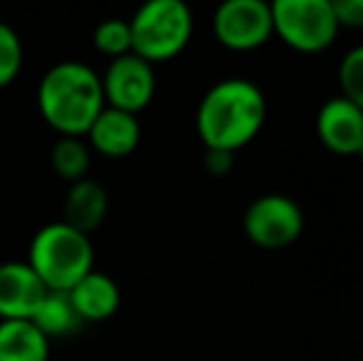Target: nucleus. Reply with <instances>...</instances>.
I'll return each mask as SVG.
<instances>
[{
  "instance_id": "11",
  "label": "nucleus",
  "mask_w": 363,
  "mask_h": 361,
  "mask_svg": "<svg viewBox=\"0 0 363 361\" xmlns=\"http://www.w3.org/2000/svg\"><path fill=\"white\" fill-rule=\"evenodd\" d=\"M89 144L109 159H124L139 146L141 141V124L134 114L104 106L94 124L86 131Z\"/></svg>"
},
{
  "instance_id": "18",
  "label": "nucleus",
  "mask_w": 363,
  "mask_h": 361,
  "mask_svg": "<svg viewBox=\"0 0 363 361\" xmlns=\"http://www.w3.org/2000/svg\"><path fill=\"white\" fill-rule=\"evenodd\" d=\"M23 40L8 23L0 20V89L15 82L23 70Z\"/></svg>"
},
{
  "instance_id": "15",
  "label": "nucleus",
  "mask_w": 363,
  "mask_h": 361,
  "mask_svg": "<svg viewBox=\"0 0 363 361\" xmlns=\"http://www.w3.org/2000/svg\"><path fill=\"white\" fill-rule=\"evenodd\" d=\"M30 322H33L45 337L52 339V337H67V334H72L82 324V319H79V314H77L67 292H48Z\"/></svg>"
},
{
  "instance_id": "4",
  "label": "nucleus",
  "mask_w": 363,
  "mask_h": 361,
  "mask_svg": "<svg viewBox=\"0 0 363 361\" xmlns=\"http://www.w3.org/2000/svg\"><path fill=\"white\" fill-rule=\"evenodd\" d=\"M131 52L148 65L173 60L193 38V13L183 0H148L129 20Z\"/></svg>"
},
{
  "instance_id": "17",
  "label": "nucleus",
  "mask_w": 363,
  "mask_h": 361,
  "mask_svg": "<svg viewBox=\"0 0 363 361\" xmlns=\"http://www.w3.org/2000/svg\"><path fill=\"white\" fill-rule=\"evenodd\" d=\"M91 40H94L96 52L106 55L111 60L124 57V55L131 52V30L126 20H104L101 25H96Z\"/></svg>"
},
{
  "instance_id": "8",
  "label": "nucleus",
  "mask_w": 363,
  "mask_h": 361,
  "mask_svg": "<svg viewBox=\"0 0 363 361\" xmlns=\"http://www.w3.org/2000/svg\"><path fill=\"white\" fill-rule=\"evenodd\" d=\"M101 91H104L106 106L136 116L151 104L153 94H156L153 65L136 57L134 52L111 60L101 77Z\"/></svg>"
},
{
  "instance_id": "19",
  "label": "nucleus",
  "mask_w": 363,
  "mask_h": 361,
  "mask_svg": "<svg viewBox=\"0 0 363 361\" xmlns=\"http://www.w3.org/2000/svg\"><path fill=\"white\" fill-rule=\"evenodd\" d=\"M339 87H341V96L363 111V45L349 50L344 55V60H341Z\"/></svg>"
},
{
  "instance_id": "6",
  "label": "nucleus",
  "mask_w": 363,
  "mask_h": 361,
  "mask_svg": "<svg viewBox=\"0 0 363 361\" xmlns=\"http://www.w3.org/2000/svg\"><path fill=\"white\" fill-rule=\"evenodd\" d=\"M242 231L250 243L264 250H282L296 243L304 231V216L294 198L267 193L255 198L242 216Z\"/></svg>"
},
{
  "instance_id": "5",
  "label": "nucleus",
  "mask_w": 363,
  "mask_h": 361,
  "mask_svg": "<svg viewBox=\"0 0 363 361\" xmlns=\"http://www.w3.org/2000/svg\"><path fill=\"white\" fill-rule=\"evenodd\" d=\"M269 8L274 35L296 52H321L341 30L331 0H274Z\"/></svg>"
},
{
  "instance_id": "12",
  "label": "nucleus",
  "mask_w": 363,
  "mask_h": 361,
  "mask_svg": "<svg viewBox=\"0 0 363 361\" xmlns=\"http://www.w3.org/2000/svg\"><path fill=\"white\" fill-rule=\"evenodd\" d=\"M67 294L82 322H104V319L114 317L121 304L119 284L109 274L96 270L82 277Z\"/></svg>"
},
{
  "instance_id": "3",
  "label": "nucleus",
  "mask_w": 363,
  "mask_h": 361,
  "mask_svg": "<svg viewBox=\"0 0 363 361\" xmlns=\"http://www.w3.org/2000/svg\"><path fill=\"white\" fill-rule=\"evenodd\" d=\"M28 265L48 292H69L94 270V248L84 233L74 231L65 221L48 223L30 243Z\"/></svg>"
},
{
  "instance_id": "1",
  "label": "nucleus",
  "mask_w": 363,
  "mask_h": 361,
  "mask_svg": "<svg viewBox=\"0 0 363 361\" xmlns=\"http://www.w3.org/2000/svg\"><path fill=\"white\" fill-rule=\"evenodd\" d=\"M267 99L255 82L230 77L213 84L201 99L196 114L198 136L206 149L235 154L262 131Z\"/></svg>"
},
{
  "instance_id": "14",
  "label": "nucleus",
  "mask_w": 363,
  "mask_h": 361,
  "mask_svg": "<svg viewBox=\"0 0 363 361\" xmlns=\"http://www.w3.org/2000/svg\"><path fill=\"white\" fill-rule=\"evenodd\" d=\"M50 339L30 319H0V361H48Z\"/></svg>"
},
{
  "instance_id": "13",
  "label": "nucleus",
  "mask_w": 363,
  "mask_h": 361,
  "mask_svg": "<svg viewBox=\"0 0 363 361\" xmlns=\"http://www.w3.org/2000/svg\"><path fill=\"white\" fill-rule=\"evenodd\" d=\"M106 211H109V198L99 183L82 179L72 183L65 201V223L72 226L74 231L89 235L91 231L104 223Z\"/></svg>"
},
{
  "instance_id": "9",
  "label": "nucleus",
  "mask_w": 363,
  "mask_h": 361,
  "mask_svg": "<svg viewBox=\"0 0 363 361\" xmlns=\"http://www.w3.org/2000/svg\"><path fill=\"white\" fill-rule=\"evenodd\" d=\"M316 134L329 151L356 156L363 141V111L344 96H331L316 114Z\"/></svg>"
},
{
  "instance_id": "22",
  "label": "nucleus",
  "mask_w": 363,
  "mask_h": 361,
  "mask_svg": "<svg viewBox=\"0 0 363 361\" xmlns=\"http://www.w3.org/2000/svg\"><path fill=\"white\" fill-rule=\"evenodd\" d=\"M356 156H359V159L363 161V141H361V146H359V151H356Z\"/></svg>"
},
{
  "instance_id": "16",
  "label": "nucleus",
  "mask_w": 363,
  "mask_h": 361,
  "mask_svg": "<svg viewBox=\"0 0 363 361\" xmlns=\"http://www.w3.org/2000/svg\"><path fill=\"white\" fill-rule=\"evenodd\" d=\"M52 169L55 174L62 181L77 183L86 179V171H89V149L82 139L74 136H62L57 144L52 146Z\"/></svg>"
},
{
  "instance_id": "21",
  "label": "nucleus",
  "mask_w": 363,
  "mask_h": 361,
  "mask_svg": "<svg viewBox=\"0 0 363 361\" xmlns=\"http://www.w3.org/2000/svg\"><path fill=\"white\" fill-rule=\"evenodd\" d=\"M206 169L211 171L213 176H225L230 169H233V154H228V151L206 149Z\"/></svg>"
},
{
  "instance_id": "20",
  "label": "nucleus",
  "mask_w": 363,
  "mask_h": 361,
  "mask_svg": "<svg viewBox=\"0 0 363 361\" xmlns=\"http://www.w3.org/2000/svg\"><path fill=\"white\" fill-rule=\"evenodd\" d=\"M339 28L363 30V0H331Z\"/></svg>"
},
{
  "instance_id": "7",
  "label": "nucleus",
  "mask_w": 363,
  "mask_h": 361,
  "mask_svg": "<svg viewBox=\"0 0 363 361\" xmlns=\"http://www.w3.org/2000/svg\"><path fill=\"white\" fill-rule=\"evenodd\" d=\"M213 33L218 43L235 52H250L274 35L272 8L264 0H228L216 10Z\"/></svg>"
},
{
  "instance_id": "2",
  "label": "nucleus",
  "mask_w": 363,
  "mask_h": 361,
  "mask_svg": "<svg viewBox=\"0 0 363 361\" xmlns=\"http://www.w3.org/2000/svg\"><path fill=\"white\" fill-rule=\"evenodd\" d=\"M38 106L55 131L82 139L106 106L101 77L89 65L74 60L55 65L38 87Z\"/></svg>"
},
{
  "instance_id": "10",
  "label": "nucleus",
  "mask_w": 363,
  "mask_h": 361,
  "mask_svg": "<svg viewBox=\"0 0 363 361\" xmlns=\"http://www.w3.org/2000/svg\"><path fill=\"white\" fill-rule=\"evenodd\" d=\"M48 287L28 262L10 260L0 265V319H33Z\"/></svg>"
}]
</instances>
